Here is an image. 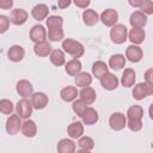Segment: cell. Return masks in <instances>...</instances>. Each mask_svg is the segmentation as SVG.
Returning a JSON list of instances; mask_svg holds the SVG:
<instances>
[{"label": "cell", "mask_w": 153, "mask_h": 153, "mask_svg": "<svg viewBox=\"0 0 153 153\" xmlns=\"http://www.w3.org/2000/svg\"><path fill=\"white\" fill-rule=\"evenodd\" d=\"M45 19H47L45 24H47L48 30H49V29L62 27V25H63V19H62V17H60V16H48Z\"/></svg>", "instance_id": "cell-33"}, {"label": "cell", "mask_w": 153, "mask_h": 153, "mask_svg": "<svg viewBox=\"0 0 153 153\" xmlns=\"http://www.w3.org/2000/svg\"><path fill=\"white\" fill-rule=\"evenodd\" d=\"M127 124V117L122 112H114L109 118V126L112 130H122Z\"/></svg>", "instance_id": "cell-5"}, {"label": "cell", "mask_w": 153, "mask_h": 153, "mask_svg": "<svg viewBox=\"0 0 153 153\" xmlns=\"http://www.w3.org/2000/svg\"><path fill=\"white\" fill-rule=\"evenodd\" d=\"M140 8H141V12L145 13L146 16L152 14L153 13V1L152 0H143Z\"/></svg>", "instance_id": "cell-39"}, {"label": "cell", "mask_w": 153, "mask_h": 153, "mask_svg": "<svg viewBox=\"0 0 153 153\" xmlns=\"http://www.w3.org/2000/svg\"><path fill=\"white\" fill-rule=\"evenodd\" d=\"M56 149L59 153H74L76 149V145L72 139H61L57 142Z\"/></svg>", "instance_id": "cell-18"}, {"label": "cell", "mask_w": 153, "mask_h": 153, "mask_svg": "<svg viewBox=\"0 0 153 153\" xmlns=\"http://www.w3.org/2000/svg\"><path fill=\"white\" fill-rule=\"evenodd\" d=\"M10 27V18L5 14H0V35L5 33Z\"/></svg>", "instance_id": "cell-40"}, {"label": "cell", "mask_w": 153, "mask_h": 153, "mask_svg": "<svg viewBox=\"0 0 153 153\" xmlns=\"http://www.w3.org/2000/svg\"><path fill=\"white\" fill-rule=\"evenodd\" d=\"M20 130H22V134L25 137H33L36 135V133H37V124L35 123V121L26 118L22 123Z\"/></svg>", "instance_id": "cell-21"}, {"label": "cell", "mask_w": 153, "mask_h": 153, "mask_svg": "<svg viewBox=\"0 0 153 153\" xmlns=\"http://www.w3.org/2000/svg\"><path fill=\"white\" fill-rule=\"evenodd\" d=\"M110 38L115 44H123L128 38L127 26L123 24H115L110 30Z\"/></svg>", "instance_id": "cell-2"}, {"label": "cell", "mask_w": 153, "mask_h": 153, "mask_svg": "<svg viewBox=\"0 0 153 153\" xmlns=\"http://www.w3.org/2000/svg\"><path fill=\"white\" fill-rule=\"evenodd\" d=\"M76 7L79 8H87L91 4V0H72Z\"/></svg>", "instance_id": "cell-41"}, {"label": "cell", "mask_w": 153, "mask_h": 153, "mask_svg": "<svg viewBox=\"0 0 153 153\" xmlns=\"http://www.w3.org/2000/svg\"><path fill=\"white\" fill-rule=\"evenodd\" d=\"M20 127H22V120H20L19 115L18 114L10 115V117L6 120V124H5L7 134H10V135L18 134L20 130Z\"/></svg>", "instance_id": "cell-6"}, {"label": "cell", "mask_w": 153, "mask_h": 153, "mask_svg": "<svg viewBox=\"0 0 153 153\" xmlns=\"http://www.w3.org/2000/svg\"><path fill=\"white\" fill-rule=\"evenodd\" d=\"M49 59H50V62L56 66V67H60L62 65L66 63V57H65V53L61 50V49H54L50 51L49 54Z\"/></svg>", "instance_id": "cell-27"}, {"label": "cell", "mask_w": 153, "mask_h": 153, "mask_svg": "<svg viewBox=\"0 0 153 153\" xmlns=\"http://www.w3.org/2000/svg\"><path fill=\"white\" fill-rule=\"evenodd\" d=\"M86 108H87V105H86L81 99H74V100H73L72 109H73V111H74L79 117H81V115L84 114V111H85Z\"/></svg>", "instance_id": "cell-37"}, {"label": "cell", "mask_w": 153, "mask_h": 153, "mask_svg": "<svg viewBox=\"0 0 153 153\" xmlns=\"http://www.w3.org/2000/svg\"><path fill=\"white\" fill-rule=\"evenodd\" d=\"M32 109H33V108H32L31 100H29V99H26V98L20 99V100L17 103V105H16V111H17V114L19 115L20 118H25V120L31 116Z\"/></svg>", "instance_id": "cell-4"}, {"label": "cell", "mask_w": 153, "mask_h": 153, "mask_svg": "<svg viewBox=\"0 0 153 153\" xmlns=\"http://www.w3.org/2000/svg\"><path fill=\"white\" fill-rule=\"evenodd\" d=\"M126 57L130 61V62H139V61H141L142 60V57H143V51H142V49L139 47V45H136V44H131V45H129V47H127V49H126Z\"/></svg>", "instance_id": "cell-11"}, {"label": "cell", "mask_w": 153, "mask_h": 153, "mask_svg": "<svg viewBox=\"0 0 153 153\" xmlns=\"http://www.w3.org/2000/svg\"><path fill=\"white\" fill-rule=\"evenodd\" d=\"M48 38L51 42H59L65 38V32L62 27H56V29H49L48 30Z\"/></svg>", "instance_id": "cell-34"}, {"label": "cell", "mask_w": 153, "mask_h": 153, "mask_svg": "<svg viewBox=\"0 0 153 153\" xmlns=\"http://www.w3.org/2000/svg\"><path fill=\"white\" fill-rule=\"evenodd\" d=\"M128 2H129V5H130L131 7L137 8V7H140V6L142 5L143 0H128Z\"/></svg>", "instance_id": "cell-45"}, {"label": "cell", "mask_w": 153, "mask_h": 153, "mask_svg": "<svg viewBox=\"0 0 153 153\" xmlns=\"http://www.w3.org/2000/svg\"><path fill=\"white\" fill-rule=\"evenodd\" d=\"M127 118H142L143 117V109L140 105H131L127 110Z\"/></svg>", "instance_id": "cell-35"}, {"label": "cell", "mask_w": 153, "mask_h": 153, "mask_svg": "<svg viewBox=\"0 0 153 153\" xmlns=\"http://www.w3.org/2000/svg\"><path fill=\"white\" fill-rule=\"evenodd\" d=\"M13 6V0H0L1 10H11Z\"/></svg>", "instance_id": "cell-43"}, {"label": "cell", "mask_w": 153, "mask_h": 153, "mask_svg": "<svg viewBox=\"0 0 153 153\" xmlns=\"http://www.w3.org/2000/svg\"><path fill=\"white\" fill-rule=\"evenodd\" d=\"M78 96H79V91L75 86H66L60 91V97L66 103L73 102L74 99H76Z\"/></svg>", "instance_id": "cell-19"}, {"label": "cell", "mask_w": 153, "mask_h": 153, "mask_svg": "<svg viewBox=\"0 0 153 153\" xmlns=\"http://www.w3.org/2000/svg\"><path fill=\"white\" fill-rule=\"evenodd\" d=\"M31 16H32L33 19L41 22V20L45 19L49 16V7L45 4H38V5H36V6L32 7Z\"/></svg>", "instance_id": "cell-17"}, {"label": "cell", "mask_w": 153, "mask_h": 153, "mask_svg": "<svg viewBox=\"0 0 153 153\" xmlns=\"http://www.w3.org/2000/svg\"><path fill=\"white\" fill-rule=\"evenodd\" d=\"M98 118H99V115L97 112L96 109L91 108V106H87L84 111V114L81 115V120H82V123L86 124V126H92L94 123L98 122Z\"/></svg>", "instance_id": "cell-16"}, {"label": "cell", "mask_w": 153, "mask_h": 153, "mask_svg": "<svg viewBox=\"0 0 153 153\" xmlns=\"http://www.w3.org/2000/svg\"><path fill=\"white\" fill-rule=\"evenodd\" d=\"M78 147H79V152H90L94 147V141L90 136H82L81 135L79 137V141H78Z\"/></svg>", "instance_id": "cell-30"}, {"label": "cell", "mask_w": 153, "mask_h": 153, "mask_svg": "<svg viewBox=\"0 0 153 153\" xmlns=\"http://www.w3.org/2000/svg\"><path fill=\"white\" fill-rule=\"evenodd\" d=\"M99 20L105 25V26H112L115 24H117L118 20V13L116 10L114 8H106L102 12V14L99 16Z\"/></svg>", "instance_id": "cell-7"}, {"label": "cell", "mask_w": 153, "mask_h": 153, "mask_svg": "<svg viewBox=\"0 0 153 153\" xmlns=\"http://www.w3.org/2000/svg\"><path fill=\"white\" fill-rule=\"evenodd\" d=\"M13 103L10 99H0V112L4 115H11L13 112Z\"/></svg>", "instance_id": "cell-36"}, {"label": "cell", "mask_w": 153, "mask_h": 153, "mask_svg": "<svg viewBox=\"0 0 153 153\" xmlns=\"http://www.w3.org/2000/svg\"><path fill=\"white\" fill-rule=\"evenodd\" d=\"M126 127H128L131 131H139L142 129V121L141 118H128Z\"/></svg>", "instance_id": "cell-38"}, {"label": "cell", "mask_w": 153, "mask_h": 153, "mask_svg": "<svg viewBox=\"0 0 153 153\" xmlns=\"http://www.w3.org/2000/svg\"><path fill=\"white\" fill-rule=\"evenodd\" d=\"M16 91H17V93L19 96H22L23 98H26V97H29V96H31L33 93V86L29 80L22 79V80H19L17 82Z\"/></svg>", "instance_id": "cell-13"}, {"label": "cell", "mask_w": 153, "mask_h": 153, "mask_svg": "<svg viewBox=\"0 0 153 153\" xmlns=\"http://www.w3.org/2000/svg\"><path fill=\"white\" fill-rule=\"evenodd\" d=\"M24 56H25V50L22 45H18V44L10 47L7 51V57L12 62H20L24 59Z\"/></svg>", "instance_id": "cell-15"}, {"label": "cell", "mask_w": 153, "mask_h": 153, "mask_svg": "<svg viewBox=\"0 0 153 153\" xmlns=\"http://www.w3.org/2000/svg\"><path fill=\"white\" fill-rule=\"evenodd\" d=\"M30 39L33 43H38V42H43L47 39V30L44 29L43 25H33L30 30Z\"/></svg>", "instance_id": "cell-10"}, {"label": "cell", "mask_w": 153, "mask_h": 153, "mask_svg": "<svg viewBox=\"0 0 153 153\" xmlns=\"http://www.w3.org/2000/svg\"><path fill=\"white\" fill-rule=\"evenodd\" d=\"M129 24L131 25V27L143 29V26L147 24V16L145 13H142L141 11H135L130 14Z\"/></svg>", "instance_id": "cell-14"}, {"label": "cell", "mask_w": 153, "mask_h": 153, "mask_svg": "<svg viewBox=\"0 0 153 153\" xmlns=\"http://www.w3.org/2000/svg\"><path fill=\"white\" fill-rule=\"evenodd\" d=\"M79 97L80 99L86 104V105H91L96 98H97V94H96V91L90 87V86H86V87H81L80 92H79Z\"/></svg>", "instance_id": "cell-20"}, {"label": "cell", "mask_w": 153, "mask_h": 153, "mask_svg": "<svg viewBox=\"0 0 153 153\" xmlns=\"http://www.w3.org/2000/svg\"><path fill=\"white\" fill-rule=\"evenodd\" d=\"M62 49H63L65 53H67L68 55H71L74 59L81 57L85 53L84 45L80 42H78L75 39H72V38H65L62 41Z\"/></svg>", "instance_id": "cell-1"}, {"label": "cell", "mask_w": 153, "mask_h": 153, "mask_svg": "<svg viewBox=\"0 0 153 153\" xmlns=\"http://www.w3.org/2000/svg\"><path fill=\"white\" fill-rule=\"evenodd\" d=\"M49 103V98L45 93L43 92H35L31 94V104L32 108L36 110H42L44 109Z\"/></svg>", "instance_id": "cell-9"}, {"label": "cell", "mask_w": 153, "mask_h": 153, "mask_svg": "<svg viewBox=\"0 0 153 153\" xmlns=\"http://www.w3.org/2000/svg\"><path fill=\"white\" fill-rule=\"evenodd\" d=\"M100 80V85L103 86V88L108 90V91H114L117 88L118 86V79L114 73L106 72L104 75H102L99 78Z\"/></svg>", "instance_id": "cell-8"}, {"label": "cell", "mask_w": 153, "mask_h": 153, "mask_svg": "<svg viewBox=\"0 0 153 153\" xmlns=\"http://www.w3.org/2000/svg\"><path fill=\"white\" fill-rule=\"evenodd\" d=\"M153 93V85H148L147 82H139L133 88V98L136 100H142L143 98L151 96Z\"/></svg>", "instance_id": "cell-3"}, {"label": "cell", "mask_w": 153, "mask_h": 153, "mask_svg": "<svg viewBox=\"0 0 153 153\" xmlns=\"http://www.w3.org/2000/svg\"><path fill=\"white\" fill-rule=\"evenodd\" d=\"M71 4H72V0H57V6H59V8H61V10L69 7Z\"/></svg>", "instance_id": "cell-44"}, {"label": "cell", "mask_w": 153, "mask_h": 153, "mask_svg": "<svg viewBox=\"0 0 153 153\" xmlns=\"http://www.w3.org/2000/svg\"><path fill=\"white\" fill-rule=\"evenodd\" d=\"M27 12L23 8H14L10 14V22L14 25H23L27 20Z\"/></svg>", "instance_id": "cell-12"}, {"label": "cell", "mask_w": 153, "mask_h": 153, "mask_svg": "<svg viewBox=\"0 0 153 153\" xmlns=\"http://www.w3.org/2000/svg\"><path fill=\"white\" fill-rule=\"evenodd\" d=\"M51 45L50 43H48L47 41H43V42H38V43H35V47H33V53L39 56V57H45L50 54L51 51Z\"/></svg>", "instance_id": "cell-25"}, {"label": "cell", "mask_w": 153, "mask_h": 153, "mask_svg": "<svg viewBox=\"0 0 153 153\" xmlns=\"http://www.w3.org/2000/svg\"><path fill=\"white\" fill-rule=\"evenodd\" d=\"M135 79H136V74L134 72V69L131 68H126L122 73L121 76V84L123 87H131L135 84Z\"/></svg>", "instance_id": "cell-23"}, {"label": "cell", "mask_w": 153, "mask_h": 153, "mask_svg": "<svg viewBox=\"0 0 153 153\" xmlns=\"http://www.w3.org/2000/svg\"><path fill=\"white\" fill-rule=\"evenodd\" d=\"M126 66V57L122 54H115L109 59V67L114 71H120Z\"/></svg>", "instance_id": "cell-28"}, {"label": "cell", "mask_w": 153, "mask_h": 153, "mask_svg": "<svg viewBox=\"0 0 153 153\" xmlns=\"http://www.w3.org/2000/svg\"><path fill=\"white\" fill-rule=\"evenodd\" d=\"M67 133L71 139H79L84 134V124L81 122H73L68 126Z\"/></svg>", "instance_id": "cell-29"}, {"label": "cell", "mask_w": 153, "mask_h": 153, "mask_svg": "<svg viewBox=\"0 0 153 153\" xmlns=\"http://www.w3.org/2000/svg\"><path fill=\"white\" fill-rule=\"evenodd\" d=\"M75 85L76 87H86L92 84V76L87 72H80L75 75Z\"/></svg>", "instance_id": "cell-31"}, {"label": "cell", "mask_w": 153, "mask_h": 153, "mask_svg": "<svg viewBox=\"0 0 153 153\" xmlns=\"http://www.w3.org/2000/svg\"><path fill=\"white\" fill-rule=\"evenodd\" d=\"M145 37H146L145 30H143V29H140V27H133V29L128 32V38H129V41H130L133 44H136V45L143 43Z\"/></svg>", "instance_id": "cell-22"}, {"label": "cell", "mask_w": 153, "mask_h": 153, "mask_svg": "<svg viewBox=\"0 0 153 153\" xmlns=\"http://www.w3.org/2000/svg\"><path fill=\"white\" fill-rule=\"evenodd\" d=\"M145 82H147L148 85H153V69L148 68L145 73Z\"/></svg>", "instance_id": "cell-42"}, {"label": "cell", "mask_w": 153, "mask_h": 153, "mask_svg": "<svg viewBox=\"0 0 153 153\" xmlns=\"http://www.w3.org/2000/svg\"><path fill=\"white\" fill-rule=\"evenodd\" d=\"M65 69H66V73L72 75V76H75L76 74H79L82 69V65L81 62L78 60V59H72L69 60L66 66H65Z\"/></svg>", "instance_id": "cell-26"}, {"label": "cell", "mask_w": 153, "mask_h": 153, "mask_svg": "<svg viewBox=\"0 0 153 153\" xmlns=\"http://www.w3.org/2000/svg\"><path fill=\"white\" fill-rule=\"evenodd\" d=\"M99 20V16L94 10L91 8H85V11L82 12V22L84 24H86L87 26H93L94 24H97Z\"/></svg>", "instance_id": "cell-24"}, {"label": "cell", "mask_w": 153, "mask_h": 153, "mask_svg": "<svg viewBox=\"0 0 153 153\" xmlns=\"http://www.w3.org/2000/svg\"><path fill=\"white\" fill-rule=\"evenodd\" d=\"M108 69H109L108 65L105 62H103V61H96L92 65V74L97 79H99L102 75H104L106 72H109Z\"/></svg>", "instance_id": "cell-32"}]
</instances>
